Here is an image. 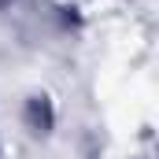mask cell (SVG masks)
<instances>
[{"instance_id": "cell-1", "label": "cell", "mask_w": 159, "mask_h": 159, "mask_svg": "<svg viewBox=\"0 0 159 159\" xmlns=\"http://www.w3.org/2000/svg\"><path fill=\"white\" fill-rule=\"evenodd\" d=\"M0 4H4V0H0Z\"/></svg>"}]
</instances>
